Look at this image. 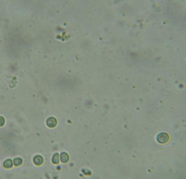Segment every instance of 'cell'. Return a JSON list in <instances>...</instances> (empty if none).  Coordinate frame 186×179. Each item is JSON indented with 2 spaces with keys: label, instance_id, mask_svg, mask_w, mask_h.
<instances>
[{
  "label": "cell",
  "instance_id": "obj_4",
  "mask_svg": "<svg viewBox=\"0 0 186 179\" xmlns=\"http://www.w3.org/2000/svg\"><path fill=\"white\" fill-rule=\"evenodd\" d=\"M13 164L12 160L10 159H8L6 160L3 163V166L6 168H10L13 167Z\"/></svg>",
  "mask_w": 186,
  "mask_h": 179
},
{
  "label": "cell",
  "instance_id": "obj_3",
  "mask_svg": "<svg viewBox=\"0 0 186 179\" xmlns=\"http://www.w3.org/2000/svg\"><path fill=\"white\" fill-rule=\"evenodd\" d=\"M61 161L63 163H66L69 160V156L66 152H63L61 155Z\"/></svg>",
  "mask_w": 186,
  "mask_h": 179
},
{
  "label": "cell",
  "instance_id": "obj_7",
  "mask_svg": "<svg viewBox=\"0 0 186 179\" xmlns=\"http://www.w3.org/2000/svg\"><path fill=\"white\" fill-rule=\"evenodd\" d=\"M5 123V119L2 117H0V126L4 125Z\"/></svg>",
  "mask_w": 186,
  "mask_h": 179
},
{
  "label": "cell",
  "instance_id": "obj_5",
  "mask_svg": "<svg viewBox=\"0 0 186 179\" xmlns=\"http://www.w3.org/2000/svg\"><path fill=\"white\" fill-rule=\"evenodd\" d=\"M52 162L54 164H57L59 162V154L58 153H56L54 155L52 158Z\"/></svg>",
  "mask_w": 186,
  "mask_h": 179
},
{
  "label": "cell",
  "instance_id": "obj_1",
  "mask_svg": "<svg viewBox=\"0 0 186 179\" xmlns=\"http://www.w3.org/2000/svg\"><path fill=\"white\" fill-rule=\"evenodd\" d=\"M56 124H57V120L53 117H50L46 120V125L49 127H54L56 125Z\"/></svg>",
  "mask_w": 186,
  "mask_h": 179
},
{
  "label": "cell",
  "instance_id": "obj_2",
  "mask_svg": "<svg viewBox=\"0 0 186 179\" xmlns=\"http://www.w3.org/2000/svg\"><path fill=\"white\" fill-rule=\"evenodd\" d=\"M34 162L36 165H41L43 162V159L40 155H36L34 158Z\"/></svg>",
  "mask_w": 186,
  "mask_h": 179
},
{
  "label": "cell",
  "instance_id": "obj_6",
  "mask_svg": "<svg viewBox=\"0 0 186 179\" xmlns=\"http://www.w3.org/2000/svg\"><path fill=\"white\" fill-rule=\"evenodd\" d=\"M22 161L20 158H16L14 160V164L16 166H18L22 163Z\"/></svg>",
  "mask_w": 186,
  "mask_h": 179
}]
</instances>
